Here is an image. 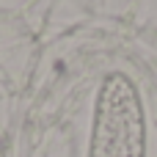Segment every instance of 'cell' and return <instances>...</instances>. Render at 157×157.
Wrapping results in <instances>:
<instances>
[{
  "instance_id": "cell-1",
  "label": "cell",
  "mask_w": 157,
  "mask_h": 157,
  "mask_svg": "<svg viewBox=\"0 0 157 157\" xmlns=\"http://www.w3.org/2000/svg\"><path fill=\"white\" fill-rule=\"evenodd\" d=\"M88 157H144V108L127 75H110L97 91Z\"/></svg>"
}]
</instances>
